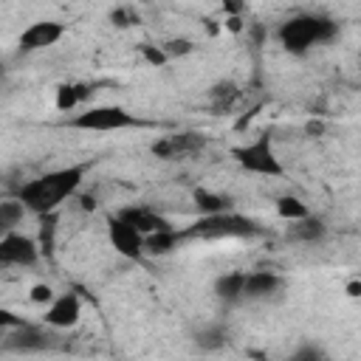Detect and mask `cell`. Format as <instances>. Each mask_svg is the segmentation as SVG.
<instances>
[{"label": "cell", "instance_id": "6da1fadb", "mask_svg": "<svg viewBox=\"0 0 361 361\" xmlns=\"http://www.w3.org/2000/svg\"><path fill=\"white\" fill-rule=\"evenodd\" d=\"M87 169H90V164H71V166L45 172V175L17 186L14 200H20L23 209L31 212V214H39V217L54 214L71 195H76V189L82 186Z\"/></svg>", "mask_w": 361, "mask_h": 361}, {"label": "cell", "instance_id": "7a4b0ae2", "mask_svg": "<svg viewBox=\"0 0 361 361\" xmlns=\"http://www.w3.org/2000/svg\"><path fill=\"white\" fill-rule=\"evenodd\" d=\"M338 34V23L322 14H296L285 20L276 31V39L290 54H307L313 45H324Z\"/></svg>", "mask_w": 361, "mask_h": 361}, {"label": "cell", "instance_id": "3957f363", "mask_svg": "<svg viewBox=\"0 0 361 361\" xmlns=\"http://www.w3.org/2000/svg\"><path fill=\"white\" fill-rule=\"evenodd\" d=\"M265 234V228L243 214L234 212H223V214H203L197 217L189 228L180 231L183 240H245V237H259Z\"/></svg>", "mask_w": 361, "mask_h": 361}, {"label": "cell", "instance_id": "277c9868", "mask_svg": "<svg viewBox=\"0 0 361 361\" xmlns=\"http://www.w3.org/2000/svg\"><path fill=\"white\" fill-rule=\"evenodd\" d=\"M68 127L73 130H90V133H116V130H138V127H149V121L138 118L135 113L118 107V104H99V107H87L82 113H76Z\"/></svg>", "mask_w": 361, "mask_h": 361}, {"label": "cell", "instance_id": "5b68a950", "mask_svg": "<svg viewBox=\"0 0 361 361\" xmlns=\"http://www.w3.org/2000/svg\"><path fill=\"white\" fill-rule=\"evenodd\" d=\"M231 158L245 169V172H254V175H265V178H282L285 169L274 152V141L268 133H259L254 141L243 144V147H234L231 149Z\"/></svg>", "mask_w": 361, "mask_h": 361}, {"label": "cell", "instance_id": "8992f818", "mask_svg": "<svg viewBox=\"0 0 361 361\" xmlns=\"http://www.w3.org/2000/svg\"><path fill=\"white\" fill-rule=\"evenodd\" d=\"M209 144V138L197 130H183V133H172V135H161L152 141V155L164 158V161H178V158H189L197 155L203 147Z\"/></svg>", "mask_w": 361, "mask_h": 361}, {"label": "cell", "instance_id": "52a82bcc", "mask_svg": "<svg viewBox=\"0 0 361 361\" xmlns=\"http://www.w3.org/2000/svg\"><path fill=\"white\" fill-rule=\"evenodd\" d=\"M56 344V336H51L48 330L37 327V324H23V327H14L6 341H3V350H11V353H42V350H51Z\"/></svg>", "mask_w": 361, "mask_h": 361}, {"label": "cell", "instance_id": "ba28073f", "mask_svg": "<svg viewBox=\"0 0 361 361\" xmlns=\"http://www.w3.org/2000/svg\"><path fill=\"white\" fill-rule=\"evenodd\" d=\"M0 259L3 265H23V268H31L37 259H39V245L37 240L20 234V231H11L6 237H0Z\"/></svg>", "mask_w": 361, "mask_h": 361}, {"label": "cell", "instance_id": "9c48e42d", "mask_svg": "<svg viewBox=\"0 0 361 361\" xmlns=\"http://www.w3.org/2000/svg\"><path fill=\"white\" fill-rule=\"evenodd\" d=\"M62 37H65V25L62 23H56V20H37V23H31L20 34L17 45H20V51H42V48L56 45Z\"/></svg>", "mask_w": 361, "mask_h": 361}, {"label": "cell", "instance_id": "30bf717a", "mask_svg": "<svg viewBox=\"0 0 361 361\" xmlns=\"http://www.w3.org/2000/svg\"><path fill=\"white\" fill-rule=\"evenodd\" d=\"M116 217H118L121 223H127L130 228H135L141 237L155 234V231H169V228H175L164 214H158V212H152V209H147V206H124V209L116 212Z\"/></svg>", "mask_w": 361, "mask_h": 361}, {"label": "cell", "instance_id": "8fae6325", "mask_svg": "<svg viewBox=\"0 0 361 361\" xmlns=\"http://www.w3.org/2000/svg\"><path fill=\"white\" fill-rule=\"evenodd\" d=\"M107 237H110L113 248L121 257H127V259H141L144 257V237L135 228H130L127 223H121L116 214L107 217Z\"/></svg>", "mask_w": 361, "mask_h": 361}, {"label": "cell", "instance_id": "7c38bea8", "mask_svg": "<svg viewBox=\"0 0 361 361\" xmlns=\"http://www.w3.org/2000/svg\"><path fill=\"white\" fill-rule=\"evenodd\" d=\"M82 316V302L76 293H62V296H54V302L45 307V324L48 327H56V330H68L79 322Z\"/></svg>", "mask_w": 361, "mask_h": 361}, {"label": "cell", "instance_id": "4fadbf2b", "mask_svg": "<svg viewBox=\"0 0 361 361\" xmlns=\"http://www.w3.org/2000/svg\"><path fill=\"white\" fill-rule=\"evenodd\" d=\"M279 288H282V279L274 271H254V274H245L243 299H271Z\"/></svg>", "mask_w": 361, "mask_h": 361}, {"label": "cell", "instance_id": "5bb4252c", "mask_svg": "<svg viewBox=\"0 0 361 361\" xmlns=\"http://www.w3.org/2000/svg\"><path fill=\"white\" fill-rule=\"evenodd\" d=\"M324 234H327L324 220L313 217V214H307L302 220H293L285 228V240H290V243H319V240H324Z\"/></svg>", "mask_w": 361, "mask_h": 361}, {"label": "cell", "instance_id": "9a60e30c", "mask_svg": "<svg viewBox=\"0 0 361 361\" xmlns=\"http://www.w3.org/2000/svg\"><path fill=\"white\" fill-rule=\"evenodd\" d=\"M180 243H183V237H180V231H178V228L155 231V234H147V237H144V254L164 257V254H172Z\"/></svg>", "mask_w": 361, "mask_h": 361}, {"label": "cell", "instance_id": "2e32d148", "mask_svg": "<svg viewBox=\"0 0 361 361\" xmlns=\"http://www.w3.org/2000/svg\"><path fill=\"white\" fill-rule=\"evenodd\" d=\"M243 282H245V271H231L214 279V296L220 302H237L243 299Z\"/></svg>", "mask_w": 361, "mask_h": 361}, {"label": "cell", "instance_id": "e0dca14e", "mask_svg": "<svg viewBox=\"0 0 361 361\" xmlns=\"http://www.w3.org/2000/svg\"><path fill=\"white\" fill-rule=\"evenodd\" d=\"M195 209L203 214H223V212H231V200L226 195H217V192H209V189H195Z\"/></svg>", "mask_w": 361, "mask_h": 361}, {"label": "cell", "instance_id": "ac0fdd59", "mask_svg": "<svg viewBox=\"0 0 361 361\" xmlns=\"http://www.w3.org/2000/svg\"><path fill=\"white\" fill-rule=\"evenodd\" d=\"M23 214H25V209H23L20 200H14V197H0V237L17 231Z\"/></svg>", "mask_w": 361, "mask_h": 361}, {"label": "cell", "instance_id": "d6986e66", "mask_svg": "<svg viewBox=\"0 0 361 361\" xmlns=\"http://www.w3.org/2000/svg\"><path fill=\"white\" fill-rule=\"evenodd\" d=\"M93 90L87 85H59L56 87V110L59 113H68L73 110L76 104H82Z\"/></svg>", "mask_w": 361, "mask_h": 361}, {"label": "cell", "instance_id": "ffe728a7", "mask_svg": "<svg viewBox=\"0 0 361 361\" xmlns=\"http://www.w3.org/2000/svg\"><path fill=\"white\" fill-rule=\"evenodd\" d=\"M237 99H240V87L231 79H223V82L212 85V90H209V102L214 110H228Z\"/></svg>", "mask_w": 361, "mask_h": 361}, {"label": "cell", "instance_id": "44dd1931", "mask_svg": "<svg viewBox=\"0 0 361 361\" xmlns=\"http://www.w3.org/2000/svg\"><path fill=\"white\" fill-rule=\"evenodd\" d=\"M226 341H228V333H226V327H223V324H206L203 330H197V333H195V344H197L200 350H206V353L220 350Z\"/></svg>", "mask_w": 361, "mask_h": 361}, {"label": "cell", "instance_id": "7402d4cb", "mask_svg": "<svg viewBox=\"0 0 361 361\" xmlns=\"http://www.w3.org/2000/svg\"><path fill=\"white\" fill-rule=\"evenodd\" d=\"M276 214H279L282 220L293 223V220H302V217H307L310 212H307V206H305L299 197H293V195H282V197L276 200Z\"/></svg>", "mask_w": 361, "mask_h": 361}, {"label": "cell", "instance_id": "603a6c76", "mask_svg": "<svg viewBox=\"0 0 361 361\" xmlns=\"http://www.w3.org/2000/svg\"><path fill=\"white\" fill-rule=\"evenodd\" d=\"M161 51H164L166 59H172V56H186V54L195 51V42L186 39V37H175V39H166V42L161 45Z\"/></svg>", "mask_w": 361, "mask_h": 361}, {"label": "cell", "instance_id": "cb8c5ba5", "mask_svg": "<svg viewBox=\"0 0 361 361\" xmlns=\"http://www.w3.org/2000/svg\"><path fill=\"white\" fill-rule=\"evenodd\" d=\"M39 251L51 254L54 251V214H45L42 217V228H39Z\"/></svg>", "mask_w": 361, "mask_h": 361}, {"label": "cell", "instance_id": "d4e9b609", "mask_svg": "<svg viewBox=\"0 0 361 361\" xmlns=\"http://www.w3.org/2000/svg\"><path fill=\"white\" fill-rule=\"evenodd\" d=\"M288 361H327V355L319 350V347H310V344H302L299 350L290 353Z\"/></svg>", "mask_w": 361, "mask_h": 361}, {"label": "cell", "instance_id": "484cf974", "mask_svg": "<svg viewBox=\"0 0 361 361\" xmlns=\"http://www.w3.org/2000/svg\"><path fill=\"white\" fill-rule=\"evenodd\" d=\"M25 322H23V316H17L14 310H8V307H0V333L3 330H14V327H23Z\"/></svg>", "mask_w": 361, "mask_h": 361}, {"label": "cell", "instance_id": "4316f807", "mask_svg": "<svg viewBox=\"0 0 361 361\" xmlns=\"http://www.w3.org/2000/svg\"><path fill=\"white\" fill-rule=\"evenodd\" d=\"M31 302H37V305H51V302H54L51 285H34V288H31Z\"/></svg>", "mask_w": 361, "mask_h": 361}, {"label": "cell", "instance_id": "83f0119b", "mask_svg": "<svg viewBox=\"0 0 361 361\" xmlns=\"http://www.w3.org/2000/svg\"><path fill=\"white\" fill-rule=\"evenodd\" d=\"M110 20H113L116 25H138V14H133L130 8H116V11L110 14Z\"/></svg>", "mask_w": 361, "mask_h": 361}, {"label": "cell", "instance_id": "f1b7e54d", "mask_svg": "<svg viewBox=\"0 0 361 361\" xmlns=\"http://www.w3.org/2000/svg\"><path fill=\"white\" fill-rule=\"evenodd\" d=\"M141 56H144L149 65H164V62H166L164 51H161V48H155V45H141Z\"/></svg>", "mask_w": 361, "mask_h": 361}, {"label": "cell", "instance_id": "f546056e", "mask_svg": "<svg viewBox=\"0 0 361 361\" xmlns=\"http://www.w3.org/2000/svg\"><path fill=\"white\" fill-rule=\"evenodd\" d=\"M226 28L237 34V31H243V20L240 17H226Z\"/></svg>", "mask_w": 361, "mask_h": 361}, {"label": "cell", "instance_id": "4dcf8cb0", "mask_svg": "<svg viewBox=\"0 0 361 361\" xmlns=\"http://www.w3.org/2000/svg\"><path fill=\"white\" fill-rule=\"evenodd\" d=\"M305 130H307V135H322V133H324V124H322V121H307Z\"/></svg>", "mask_w": 361, "mask_h": 361}, {"label": "cell", "instance_id": "1f68e13d", "mask_svg": "<svg viewBox=\"0 0 361 361\" xmlns=\"http://www.w3.org/2000/svg\"><path fill=\"white\" fill-rule=\"evenodd\" d=\"M347 296H353V299L361 296V282H358V279H353V282L347 285Z\"/></svg>", "mask_w": 361, "mask_h": 361}, {"label": "cell", "instance_id": "d6a6232c", "mask_svg": "<svg viewBox=\"0 0 361 361\" xmlns=\"http://www.w3.org/2000/svg\"><path fill=\"white\" fill-rule=\"evenodd\" d=\"M0 268H6V265H3V259H0Z\"/></svg>", "mask_w": 361, "mask_h": 361}]
</instances>
